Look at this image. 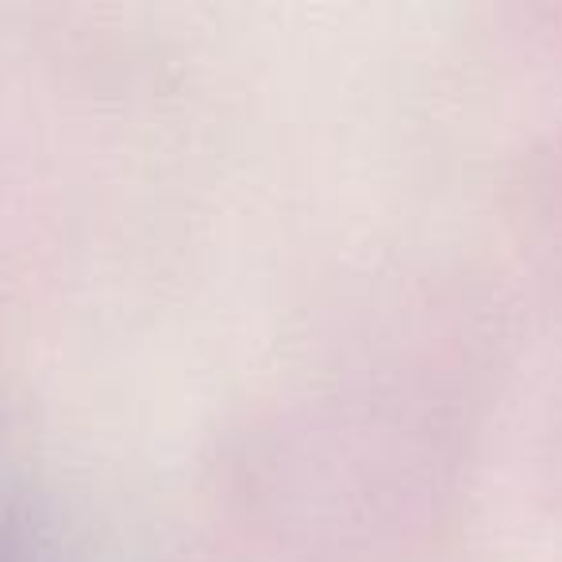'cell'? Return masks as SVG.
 I'll list each match as a JSON object with an SVG mask.
<instances>
[{
    "instance_id": "1",
    "label": "cell",
    "mask_w": 562,
    "mask_h": 562,
    "mask_svg": "<svg viewBox=\"0 0 562 562\" xmlns=\"http://www.w3.org/2000/svg\"><path fill=\"white\" fill-rule=\"evenodd\" d=\"M0 562H147L116 520L63 490L0 482Z\"/></svg>"
}]
</instances>
